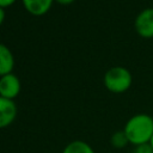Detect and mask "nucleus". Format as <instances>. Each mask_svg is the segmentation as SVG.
Here are the masks:
<instances>
[{
	"label": "nucleus",
	"mask_w": 153,
	"mask_h": 153,
	"mask_svg": "<svg viewBox=\"0 0 153 153\" xmlns=\"http://www.w3.org/2000/svg\"><path fill=\"white\" fill-rule=\"evenodd\" d=\"M123 130L130 145L140 146L149 143L153 136V117L145 112L136 114L126 122Z\"/></svg>",
	"instance_id": "1"
},
{
	"label": "nucleus",
	"mask_w": 153,
	"mask_h": 153,
	"mask_svg": "<svg viewBox=\"0 0 153 153\" xmlns=\"http://www.w3.org/2000/svg\"><path fill=\"white\" fill-rule=\"evenodd\" d=\"M104 86L111 93H124L133 84V75L130 71L123 66H114L109 68L103 78Z\"/></svg>",
	"instance_id": "2"
},
{
	"label": "nucleus",
	"mask_w": 153,
	"mask_h": 153,
	"mask_svg": "<svg viewBox=\"0 0 153 153\" xmlns=\"http://www.w3.org/2000/svg\"><path fill=\"white\" fill-rule=\"evenodd\" d=\"M134 29L141 38H153V7L143 8L136 14L134 19Z\"/></svg>",
	"instance_id": "3"
},
{
	"label": "nucleus",
	"mask_w": 153,
	"mask_h": 153,
	"mask_svg": "<svg viewBox=\"0 0 153 153\" xmlns=\"http://www.w3.org/2000/svg\"><path fill=\"white\" fill-rule=\"evenodd\" d=\"M22 84L19 78L13 74H6L0 76V96L7 99H14L20 93Z\"/></svg>",
	"instance_id": "4"
},
{
	"label": "nucleus",
	"mask_w": 153,
	"mask_h": 153,
	"mask_svg": "<svg viewBox=\"0 0 153 153\" xmlns=\"http://www.w3.org/2000/svg\"><path fill=\"white\" fill-rule=\"evenodd\" d=\"M17 111L14 100L0 96V129L8 127L16 120Z\"/></svg>",
	"instance_id": "5"
},
{
	"label": "nucleus",
	"mask_w": 153,
	"mask_h": 153,
	"mask_svg": "<svg viewBox=\"0 0 153 153\" xmlns=\"http://www.w3.org/2000/svg\"><path fill=\"white\" fill-rule=\"evenodd\" d=\"M55 0H22L24 8L32 16H44L50 8Z\"/></svg>",
	"instance_id": "6"
},
{
	"label": "nucleus",
	"mask_w": 153,
	"mask_h": 153,
	"mask_svg": "<svg viewBox=\"0 0 153 153\" xmlns=\"http://www.w3.org/2000/svg\"><path fill=\"white\" fill-rule=\"evenodd\" d=\"M14 68V56L11 49L0 43V76L12 73Z\"/></svg>",
	"instance_id": "7"
},
{
	"label": "nucleus",
	"mask_w": 153,
	"mask_h": 153,
	"mask_svg": "<svg viewBox=\"0 0 153 153\" xmlns=\"http://www.w3.org/2000/svg\"><path fill=\"white\" fill-rule=\"evenodd\" d=\"M62 153H96L91 145L82 140H75L69 142L62 151Z\"/></svg>",
	"instance_id": "8"
},
{
	"label": "nucleus",
	"mask_w": 153,
	"mask_h": 153,
	"mask_svg": "<svg viewBox=\"0 0 153 153\" xmlns=\"http://www.w3.org/2000/svg\"><path fill=\"white\" fill-rule=\"evenodd\" d=\"M110 143L116 149H122L129 145V140L124 133V130H117L115 131L110 137Z\"/></svg>",
	"instance_id": "9"
},
{
	"label": "nucleus",
	"mask_w": 153,
	"mask_h": 153,
	"mask_svg": "<svg viewBox=\"0 0 153 153\" xmlns=\"http://www.w3.org/2000/svg\"><path fill=\"white\" fill-rule=\"evenodd\" d=\"M133 153H153V149L149 143H145V145L135 146Z\"/></svg>",
	"instance_id": "10"
},
{
	"label": "nucleus",
	"mask_w": 153,
	"mask_h": 153,
	"mask_svg": "<svg viewBox=\"0 0 153 153\" xmlns=\"http://www.w3.org/2000/svg\"><path fill=\"white\" fill-rule=\"evenodd\" d=\"M17 0H0V7L1 8H6V7H10L12 6Z\"/></svg>",
	"instance_id": "11"
},
{
	"label": "nucleus",
	"mask_w": 153,
	"mask_h": 153,
	"mask_svg": "<svg viewBox=\"0 0 153 153\" xmlns=\"http://www.w3.org/2000/svg\"><path fill=\"white\" fill-rule=\"evenodd\" d=\"M59 5H62V6H67V5H71L73 4L75 0H55Z\"/></svg>",
	"instance_id": "12"
},
{
	"label": "nucleus",
	"mask_w": 153,
	"mask_h": 153,
	"mask_svg": "<svg viewBox=\"0 0 153 153\" xmlns=\"http://www.w3.org/2000/svg\"><path fill=\"white\" fill-rule=\"evenodd\" d=\"M4 20H5V8H1L0 7V26L2 25Z\"/></svg>",
	"instance_id": "13"
},
{
	"label": "nucleus",
	"mask_w": 153,
	"mask_h": 153,
	"mask_svg": "<svg viewBox=\"0 0 153 153\" xmlns=\"http://www.w3.org/2000/svg\"><path fill=\"white\" fill-rule=\"evenodd\" d=\"M149 145H151V147H152V149H153V136H152V139H151V141H149Z\"/></svg>",
	"instance_id": "14"
}]
</instances>
